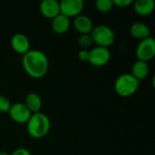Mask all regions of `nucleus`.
<instances>
[{
    "label": "nucleus",
    "mask_w": 155,
    "mask_h": 155,
    "mask_svg": "<svg viewBox=\"0 0 155 155\" xmlns=\"http://www.w3.org/2000/svg\"><path fill=\"white\" fill-rule=\"evenodd\" d=\"M22 64L25 73L33 78L44 77L49 68V61L46 54L36 49H30L23 54Z\"/></svg>",
    "instance_id": "f257e3e1"
},
{
    "label": "nucleus",
    "mask_w": 155,
    "mask_h": 155,
    "mask_svg": "<svg viewBox=\"0 0 155 155\" xmlns=\"http://www.w3.org/2000/svg\"><path fill=\"white\" fill-rule=\"evenodd\" d=\"M51 122L49 117L41 112L32 114L26 123V129L29 135L35 139L45 137L50 131Z\"/></svg>",
    "instance_id": "f03ea898"
},
{
    "label": "nucleus",
    "mask_w": 155,
    "mask_h": 155,
    "mask_svg": "<svg viewBox=\"0 0 155 155\" xmlns=\"http://www.w3.org/2000/svg\"><path fill=\"white\" fill-rule=\"evenodd\" d=\"M139 85L140 81H138L131 73H124L116 78L114 89L120 96L129 97L136 93Z\"/></svg>",
    "instance_id": "7ed1b4c3"
},
{
    "label": "nucleus",
    "mask_w": 155,
    "mask_h": 155,
    "mask_svg": "<svg viewBox=\"0 0 155 155\" xmlns=\"http://www.w3.org/2000/svg\"><path fill=\"white\" fill-rule=\"evenodd\" d=\"M91 36L93 42L97 45V46H103L108 48L112 45L115 40V35L113 29L105 25H99L97 26H94Z\"/></svg>",
    "instance_id": "20e7f679"
},
{
    "label": "nucleus",
    "mask_w": 155,
    "mask_h": 155,
    "mask_svg": "<svg viewBox=\"0 0 155 155\" xmlns=\"http://www.w3.org/2000/svg\"><path fill=\"white\" fill-rule=\"evenodd\" d=\"M135 54L138 60L148 62L151 59H153L155 55L154 38L149 36L147 38L140 40L135 50Z\"/></svg>",
    "instance_id": "39448f33"
},
{
    "label": "nucleus",
    "mask_w": 155,
    "mask_h": 155,
    "mask_svg": "<svg viewBox=\"0 0 155 155\" xmlns=\"http://www.w3.org/2000/svg\"><path fill=\"white\" fill-rule=\"evenodd\" d=\"M111 58V52L108 48L103 46H95L89 51L88 62L94 66L105 65Z\"/></svg>",
    "instance_id": "423d86ee"
},
{
    "label": "nucleus",
    "mask_w": 155,
    "mask_h": 155,
    "mask_svg": "<svg viewBox=\"0 0 155 155\" xmlns=\"http://www.w3.org/2000/svg\"><path fill=\"white\" fill-rule=\"evenodd\" d=\"M60 14L67 17H75L80 15L84 9V3L83 0H61Z\"/></svg>",
    "instance_id": "0eeeda50"
},
{
    "label": "nucleus",
    "mask_w": 155,
    "mask_h": 155,
    "mask_svg": "<svg viewBox=\"0 0 155 155\" xmlns=\"http://www.w3.org/2000/svg\"><path fill=\"white\" fill-rule=\"evenodd\" d=\"M8 114L13 121L17 124H26L32 113L22 102L15 103L11 105Z\"/></svg>",
    "instance_id": "6e6552de"
},
{
    "label": "nucleus",
    "mask_w": 155,
    "mask_h": 155,
    "mask_svg": "<svg viewBox=\"0 0 155 155\" xmlns=\"http://www.w3.org/2000/svg\"><path fill=\"white\" fill-rule=\"evenodd\" d=\"M11 46L15 52L20 54H25L30 50V41L28 37L22 33L15 34L10 40Z\"/></svg>",
    "instance_id": "1a4fd4ad"
},
{
    "label": "nucleus",
    "mask_w": 155,
    "mask_h": 155,
    "mask_svg": "<svg viewBox=\"0 0 155 155\" xmlns=\"http://www.w3.org/2000/svg\"><path fill=\"white\" fill-rule=\"evenodd\" d=\"M39 9L45 17L53 19L60 14V3L57 0H43Z\"/></svg>",
    "instance_id": "9d476101"
},
{
    "label": "nucleus",
    "mask_w": 155,
    "mask_h": 155,
    "mask_svg": "<svg viewBox=\"0 0 155 155\" xmlns=\"http://www.w3.org/2000/svg\"><path fill=\"white\" fill-rule=\"evenodd\" d=\"M74 26L77 32H79L81 35H84V34H91L94 28V24L92 19L88 15L80 14L74 17Z\"/></svg>",
    "instance_id": "9b49d317"
},
{
    "label": "nucleus",
    "mask_w": 155,
    "mask_h": 155,
    "mask_svg": "<svg viewBox=\"0 0 155 155\" xmlns=\"http://www.w3.org/2000/svg\"><path fill=\"white\" fill-rule=\"evenodd\" d=\"M70 25H71L70 18L62 14H59L58 15H56L52 19L51 27L53 31L56 34H64L65 32L68 31Z\"/></svg>",
    "instance_id": "f8f14e48"
},
{
    "label": "nucleus",
    "mask_w": 155,
    "mask_h": 155,
    "mask_svg": "<svg viewBox=\"0 0 155 155\" xmlns=\"http://www.w3.org/2000/svg\"><path fill=\"white\" fill-rule=\"evenodd\" d=\"M130 33L134 37L140 39V40L151 36L150 27L146 24L140 22V21H137V22H134V24H132V25L130 27Z\"/></svg>",
    "instance_id": "ddd939ff"
},
{
    "label": "nucleus",
    "mask_w": 155,
    "mask_h": 155,
    "mask_svg": "<svg viewBox=\"0 0 155 155\" xmlns=\"http://www.w3.org/2000/svg\"><path fill=\"white\" fill-rule=\"evenodd\" d=\"M149 72H150V67H149L148 62L137 60L134 63L132 66L131 74L138 81H141L147 77V75L149 74Z\"/></svg>",
    "instance_id": "4468645a"
},
{
    "label": "nucleus",
    "mask_w": 155,
    "mask_h": 155,
    "mask_svg": "<svg viewBox=\"0 0 155 155\" xmlns=\"http://www.w3.org/2000/svg\"><path fill=\"white\" fill-rule=\"evenodd\" d=\"M24 104L32 114H35L40 112L42 107V99L38 94L31 92L26 94Z\"/></svg>",
    "instance_id": "2eb2a0df"
},
{
    "label": "nucleus",
    "mask_w": 155,
    "mask_h": 155,
    "mask_svg": "<svg viewBox=\"0 0 155 155\" xmlns=\"http://www.w3.org/2000/svg\"><path fill=\"white\" fill-rule=\"evenodd\" d=\"M134 6L138 15L146 16L154 11L155 2L153 0H136L134 4Z\"/></svg>",
    "instance_id": "dca6fc26"
},
{
    "label": "nucleus",
    "mask_w": 155,
    "mask_h": 155,
    "mask_svg": "<svg viewBox=\"0 0 155 155\" xmlns=\"http://www.w3.org/2000/svg\"><path fill=\"white\" fill-rule=\"evenodd\" d=\"M94 5H95V8L102 13L109 12L114 7L113 0H97L94 3Z\"/></svg>",
    "instance_id": "f3484780"
},
{
    "label": "nucleus",
    "mask_w": 155,
    "mask_h": 155,
    "mask_svg": "<svg viewBox=\"0 0 155 155\" xmlns=\"http://www.w3.org/2000/svg\"><path fill=\"white\" fill-rule=\"evenodd\" d=\"M93 43L94 42H93V39H92V36L90 34L81 35L78 38V44L83 49H86L87 47L92 45Z\"/></svg>",
    "instance_id": "a211bd4d"
},
{
    "label": "nucleus",
    "mask_w": 155,
    "mask_h": 155,
    "mask_svg": "<svg viewBox=\"0 0 155 155\" xmlns=\"http://www.w3.org/2000/svg\"><path fill=\"white\" fill-rule=\"evenodd\" d=\"M11 105H12V104H11L10 100L6 96L0 94V112L1 113H8Z\"/></svg>",
    "instance_id": "6ab92c4d"
},
{
    "label": "nucleus",
    "mask_w": 155,
    "mask_h": 155,
    "mask_svg": "<svg viewBox=\"0 0 155 155\" xmlns=\"http://www.w3.org/2000/svg\"><path fill=\"white\" fill-rule=\"evenodd\" d=\"M114 5H117L120 7H127L130 5H132L134 3L133 0H113Z\"/></svg>",
    "instance_id": "aec40b11"
},
{
    "label": "nucleus",
    "mask_w": 155,
    "mask_h": 155,
    "mask_svg": "<svg viewBox=\"0 0 155 155\" xmlns=\"http://www.w3.org/2000/svg\"><path fill=\"white\" fill-rule=\"evenodd\" d=\"M78 58L83 61V62H88V59H89V51L86 50V49H82L79 51L78 53Z\"/></svg>",
    "instance_id": "412c9836"
},
{
    "label": "nucleus",
    "mask_w": 155,
    "mask_h": 155,
    "mask_svg": "<svg viewBox=\"0 0 155 155\" xmlns=\"http://www.w3.org/2000/svg\"><path fill=\"white\" fill-rule=\"evenodd\" d=\"M10 155H31V153L26 148H17L13 151Z\"/></svg>",
    "instance_id": "4be33fe9"
},
{
    "label": "nucleus",
    "mask_w": 155,
    "mask_h": 155,
    "mask_svg": "<svg viewBox=\"0 0 155 155\" xmlns=\"http://www.w3.org/2000/svg\"><path fill=\"white\" fill-rule=\"evenodd\" d=\"M0 155H10L8 153H6V152H5V151H1L0 152Z\"/></svg>",
    "instance_id": "5701e85b"
}]
</instances>
